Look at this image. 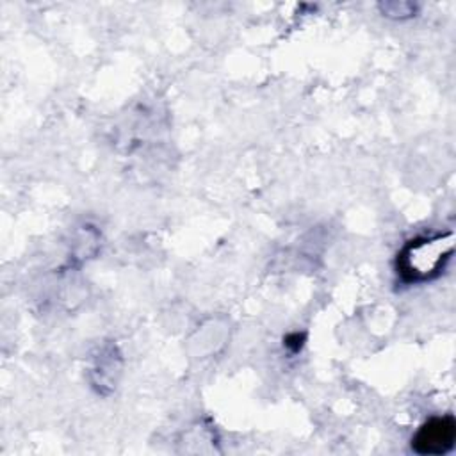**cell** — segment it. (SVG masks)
<instances>
[{"instance_id": "cell-1", "label": "cell", "mask_w": 456, "mask_h": 456, "mask_svg": "<svg viewBox=\"0 0 456 456\" xmlns=\"http://www.w3.org/2000/svg\"><path fill=\"white\" fill-rule=\"evenodd\" d=\"M452 253V233L411 240L397 258V271L406 281H424L438 274Z\"/></svg>"}, {"instance_id": "cell-2", "label": "cell", "mask_w": 456, "mask_h": 456, "mask_svg": "<svg viewBox=\"0 0 456 456\" xmlns=\"http://www.w3.org/2000/svg\"><path fill=\"white\" fill-rule=\"evenodd\" d=\"M456 438V422L452 417H433L424 422L411 440L417 454L438 456L452 449Z\"/></svg>"}]
</instances>
